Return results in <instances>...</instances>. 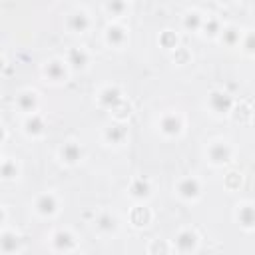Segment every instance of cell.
Returning a JSON list of instances; mask_svg holds the SVG:
<instances>
[{
	"label": "cell",
	"instance_id": "1",
	"mask_svg": "<svg viewBox=\"0 0 255 255\" xmlns=\"http://www.w3.org/2000/svg\"><path fill=\"white\" fill-rule=\"evenodd\" d=\"M195 243H197V237H195V233L193 231H181L177 237H175V245H177V249L179 251H183V253H187V251H191L193 247H195Z\"/></svg>",
	"mask_w": 255,
	"mask_h": 255
},
{
	"label": "cell",
	"instance_id": "2",
	"mask_svg": "<svg viewBox=\"0 0 255 255\" xmlns=\"http://www.w3.org/2000/svg\"><path fill=\"white\" fill-rule=\"evenodd\" d=\"M177 191H179V195L191 199V197H195V195L199 193V183H197V179H193V177H185V179L179 181Z\"/></svg>",
	"mask_w": 255,
	"mask_h": 255
},
{
	"label": "cell",
	"instance_id": "3",
	"mask_svg": "<svg viewBox=\"0 0 255 255\" xmlns=\"http://www.w3.org/2000/svg\"><path fill=\"white\" fill-rule=\"evenodd\" d=\"M179 129H181V122H179L177 116L167 114V116L161 118V131H163V133H167V135H175V133H179Z\"/></svg>",
	"mask_w": 255,
	"mask_h": 255
},
{
	"label": "cell",
	"instance_id": "4",
	"mask_svg": "<svg viewBox=\"0 0 255 255\" xmlns=\"http://www.w3.org/2000/svg\"><path fill=\"white\" fill-rule=\"evenodd\" d=\"M209 106L213 110H217V112H227L229 106H231V98L227 94H223V92H213L211 98H209Z\"/></svg>",
	"mask_w": 255,
	"mask_h": 255
},
{
	"label": "cell",
	"instance_id": "5",
	"mask_svg": "<svg viewBox=\"0 0 255 255\" xmlns=\"http://www.w3.org/2000/svg\"><path fill=\"white\" fill-rule=\"evenodd\" d=\"M229 153L231 151H229V147L225 143H213L209 147V157H211L213 163H225L229 159Z\"/></svg>",
	"mask_w": 255,
	"mask_h": 255
},
{
	"label": "cell",
	"instance_id": "6",
	"mask_svg": "<svg viewBox=\"0 0 255 255\" xmlns=\"http://www.w3.org/2000/svg\"><path fill=\"white\" fill-rule=\"evenodd\" d=\"M36 209H38L40 213H44V215L54 213V211H56V199H54V195H50V193L40 195L38 201H36Z\"/></svg>",
	"mask_w": 255,
	"mask_h": 255
},
{
	"label": "cell",
	"instance_id": "7",
	"mask_svg": "<svg viewBox=\"0 0 255 255\" xmlns=\"http://www.w3.org/2000/svg\"><path fill=\"white\" fill-rule=\"evenodd\" d=\"M60 153H62V159H64V161H68V163H76V161L82 157V149H80L76 143H72V141H70V143H66V145L62 147V151H60Z\"/></svg>",
	"mask_w": 255,
	"mask_h": 255
},
{
	"label": "cell",
	"instance_id": "8",
	"mask_svg": "<svg viewBox=\"0 0 255 255\" xmlns=\"http://www.w3.org/2000/svg\"><path fill=\"white\" fill-rule=\"evenodd\" d=\"M237 215H239V221H241L245 227H253V225H255V207L243 205Z\"/></svg>",
	"mask_w": 255,
	"mask_h": 255
},
{
	"label": "cell",
	"instance_id": "9",
	"mask_svg": "<svg viewBox=\"0 0 255 255\" xmlns=\"http://www.w3.org/2000/svg\"><path fill=\"white\" fill-rule=\"evenodd\" d=\"M68 24H70V28H72V30L82 32V30H86V26H88V16H86L84 12H76V14H72V16H70Z\"/></svg>",
	"mask_w": 255,
	"mask_h": 255
},
{
	"label": "cell",
	"instance_id": "10",
	"mask_svg": "<svg viewBox=\"0 0 255 255\" xmlns=\"http://www.w3.org/2000/svg\"><path fill=\"white\" fill-rule=\"evenodd\" d=\"M44 72H46V76H48L50 80H62V78L66 76V70H64V66H62L60 62H50Z\"/></svg>",
	"mask_w": 255,
	"mask_h": 255
},
{
	"label": "cell",
	"instance_id": "11",
	"mask_svg": "<svg viewBox=\"0 0 255 255\" xmlns=\"http://www.w3.org/2000/svg\"><path fill=\"white\" fill-rule=\"evenodd\" d=\"M18 106H20L22 110H26V112H32L34 106H36V94H34V92H24V94H20Z\"/></svg>",
	"mask_w": 255,
	"mask_h": 255
},
{
	"label": "cell",
	"instance_id": "12",
	"mask_svg": "<svg viewBox=\"0 0 255 255\" xmlns=\"http://www.w3.org/2000/svg\"><path fill=\"white\" fill-rule=\"evenodd\" d=\"M100 100H102V104H106V106H116V104L120 102V92H118L116 88H106V90L102 92Z\"/></svg>",
	"mask_w": 255,
	"mask_h": 255
},
{
	"label": "cell",
	"instance_id": "13",
	"mask_svg": "<svg viewBox=\"0 0 255 255\" xmlns=\"http://www.w3.org/2000/svg\"><path fill=\"white\" fill-rule=\"evenodd\" d=\"M72 243H74V239H72V235L66 233V231H58V233L54 235V245H56L58 249H68Z\"/></svg>",
	"mask_w": 255,
	"mask_h": 255
},
{
	"label": "cell",
	"instance_id": "14",
	"mask_svg": "<svg viewBox=\"0 0 255 255\" xmlns=\"http://www.w3.org/2000/svg\"><path fill=\"white\" fill-rule=\"evenodd\" d=\"M86 52L84 50H80V48H74V50H70V64L72 66H76V68H84V64H86Z\"/></svg>",
	"mask_w": 255,
	"mask_h": 255
},
{
	"label": "cell",
	"instance_id": "15",
	"mask_svg": "<svg viewBox=\"0 0 255 255\" xmlns=\"http://www.w3.org/2000/svg\"><path fill=\"white\" fill-rule=\"evenodd\" d=\"M106 36H108V42H112V44H122V42H124V38H126L124 30H122L120 26H110Z\"/></svg>",
	"mask_w": 255,
	"mask_h": 255
},
{
	"label": "cell",
	"instance_id": "16",
	"mask_svg": "<svg viewBox=\"0 0 255 255\" xmlns=\"http://www.w3.org/2000/svg\"><path fill=\"white\" fill-rule=\"evenodd\" d=\"M44 129V122L38 118V116H32L28 122H26V131L28 133H42Z\"/></svg>",
	"mask_w": 255,
	"mask_h": 255
},
{
	"label": "cell",
	"instance_id": "17",
	"mask_svg": "<svg viewBox=\"0 0 255 255\" xmlns=\"http://www.w3.org/2000/svg\"><path fill=\"white\" fill-rule=\"evenodd\" d=\"M98 227H100V229H104V231L114 229V227H116V217H112L110 213L100 215V219H98Z\"/></svg>",
	"mask_w": 255,
	"mask_h": 255
},
{
	"label": "cell",
	"instance_id": "18",
	"mask_svg": "<svg viewBox=\"0 0 255 255\" xmlns=\"http://www.w3.org/2000/svg\"><path fill=\"white\" fill-rule=\"evenodd\" d=\"M16 245H18V241H16L14 235H10V233L2 235V249H4V253H12L16 249Z\"/></svg>",
	"mask_w": 255,
	"mask_h": 255
},
{
	"label": "cell",
	"instance_id": "19",
	"mask_svg": "<svg viewBox=\"0 0 255 255\" xmlns=\"http://www.w3.org/2000/svg\"><path fill=\"white\" fill-rule=\"evenodd\" d=\"M106 137H108L112 143H118V141L124 137V129H122L120 126H112V128H108V131H106Z\"/></svg>",
	"mask_w": 255,
	"mask_h": 255
},
{
	"label": "cell",
	"instance_id": "20",
	"mask_svg": "<svg viewBox=\"0 0 255 255\" xmlns=\"http://www.w3.org/2000/svg\"><path fill=\"white\" fill-rule=\"evenodd\" d=\"M147 183L145 181H141V179H137L135 183H133V187H131V191H133V195H147Z\"/></svg>",
	"mask_w": 255,
	"mask_h": 255
},
{
	"label": "cell",
	"instance_id": "21",
	"mask_svg": "<svg viewBox=\"0 0 255 255\" xmlns=\"http://www.w3.org/2000/svg\"><path fill=\"white\" fill-rule=\"evenodd\" d=\"M199 24H201V18H199V14H197V12L187 14V18H185V26H187V28H189V26H191V28H197Z\"/></svg>",
	"mask_w": 255,
	"mask_h": 255
},
{
	"label": "cell",
	"instance_id": "22",
	"mask_svg": "<svg viewBox=\"0 0 255 255\" xmlns=\"http://www.w3.org/2000/svg\"><path fill=\"white\" fill-rule=\"evenodd\" d=\"M223 40H225L227 44H235V40H237V30H235V28H227V30L223 32Z\"/></svg>",
	"mask_w": 255,
	"mask_h": 255
},
{
	"label": "cell",
	"instance_id": "23",
	"mask_svg": "<svg viewBox=\"0 0 255 255\" xmlns=\"http://www.w3.org/2000/svg\"><path fill=\"white\" fill-rule=\"evenodd\" d=\"M245 48H247L249 52H255V34H249V36H247V40H245Z\"/></svg>",
	"mask_w": 255,
	"mask_h": 255
},
{
	"label": "cell",
	"instance_id": "24",
	"mask_svg": "<svg viewBox=\"0 0 255 255\" xmlns=\"http://www.w3.org/2000/svg\"><path fill=\"white\" fill-rule=\"evenodd\" d=\"M106 8H108L110 12H112V10H114V12H118V10H124V4H118V2H114V4H108Z\"/></svg>",
	"mask_w": 255,
	"mask_h": 255
}]
</instances>
